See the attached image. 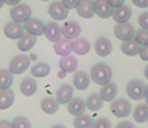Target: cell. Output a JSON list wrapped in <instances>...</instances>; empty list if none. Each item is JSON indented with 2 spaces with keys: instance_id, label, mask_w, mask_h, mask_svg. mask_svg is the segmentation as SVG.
<instances>
[{
  "instance_id": "obj_1",
  "label": "cell",
  "mask_w": 148,
  "mask_h": 128,
  "mask_svg": "<svg viewBox=\"0 0 148 128\" xmlns=\"http://www.w3.org/2000/svg\"><path fill=\"white\" fill-rule=\"evenodd\" d=\"M113 77V70L107 63L99 62L92 66L90 69V78L94 83L104 86L111 82Z\"/></svg>"
},
{
  "instance_id": "obj_2",
  "label": "cell",
  "mask_w": 148,
  "mask_h": 128,
  "mask_svg": "<svg viewBox=\"0 0 148 128\" xmlns=\"http://www.w3.org/2000/svg\"><path fill=\"white\" fill-rule=\"evenodd\" d=\"M31 8L29 5L24 3H19L17 5L13 6L10 9L9 15L12 21L16 22V23H25L26 21L31 18Z\"/></svg>"
},
{
  "instance_id": "obj_3",
  "label": "cell",
  "mask_w": 148,
  "mask_h": 128,
  "mask_svg": "<svg viewBox=\"0 0 148 128\" xmlns=\"http://www.w3.org/2000/svg\"><path fill=\"white\" fill-rule=\"evenodd\" d=\"M146 85L139 79H132L126 86V93L129 98L134 101H140L144 99Z\"/></svg>"
},
{
  "instance_id": "obj_4",
  "label": "cell",
  "mask_w": 148,
  "mask_h": 128,
  "mask_svg": "<svg viewBox=\"0 0 148 128\" xmlns=\"http://www.w3.org/2000/svg\"><path fill=\"white\" fill-rule=\"evenodd\" d=\"M110 109H111L112 114L115 117L125 118V117H128L131 114L132 106H131V103L128 99L118 98L111 102Z\"/></svg>"
},
{
  "instance_id": "obj_5",
  "label": "cell",
  "mask_w": 148,
  "mask_h": 128,
  "mask_svg": "<svg viewBox=\"0 0 148 128\" xmlns=\"http://www.w3.org/2000/svg\"><path fill=\"white\" fill-rule=\"evenodd\" d=\"M30 65V58L26 54H18L10 61L9 71L13 75L22 74L28 69Z\"/></svg>"
},
{
  "instance_id": "obj_6",
  "label": "cell",
  "mask_w": 148,
  "mask_h": 128,
  "mask_svg": "<svg viewBox=\"0 0 148 128\" xmlns=\"http://www.w3.org/2000/svg\"><path fill=\"white\" fill-rule=\"evenodd\" d=\"M47 12L55 21H64L69 16V9L64 7L62 1L51 2L49 6Z\"/></svg>"
},
{
  "instance_id": "obj_7",
  "label": "cell",
  "mask_w": 148,
  "mask_h": 128,
  "mask_svg": "<svg viewBox=\"0 0 148 128\" xmlns=\"http://www.w3.org/2000/svg\"><path fill=\"white\" fill-rule=\"evenodd\" d=\"M114 35L119 40L122 42L124 41H128L134 38L135 35V29L133 25L129 22L123 24H118L114 28Z\"/></svg>"
},
{
  "instance_id": "obj_8",
  "label": "cell",
  "mask_w": 148,
  "mask_h": 128,
  "mask_svg": "<svg viewBox=\"0 0 148 128\" xmlns=\"http://www.w3.org/2000/svg\"><path fill=\"white\" fill-rule=\"evenodd\" d=\"M24 30L35 37L41 36L45 32V24L38 18H30L23 25Z\"/></svg>"
},
{
  "instance_id": "obj_9",
  "label": "cell",
  "mask_w": 148,
  "mask_h": 128,
  "mask_svg": "<svg viewBox=\"0 0 148 128\" xmlns=\"http://www.w3.org/2000/svg\"><path fill=\"white\" fill-rule=\"evenodd\" d=\"M57 101L59 104H69L74 98V86L69 83H64L57 90Z\"/></svg>"
},
{
  "instance_id": "obj_10",
  "label": "cell",
  "mask_w": 148,
  "mask_h": 128,
  "mask_svg": "<svg viewBox=\"0 0 148 128\" xmlns=\"http://www.w3.org/2000/svg\"><path fill=\"white\" fill-rule=\"evenodd\" d=\"M60 28H62V36L68 40H74V39L76 40L82 32V27L76 21L66 22Z\"/></svg>"
},
{
  "instance_id": "obj_11",
  "label": "cell",
  "mask_w": 148,
  "mask_h": 128,
  "mask_svg": "<svg viewBox=\"0 0 148 128\" xmlns=\"http://www.w3.org/2000/svg\"><path fill=\"white\" fill-rule=\"evenodd\" d=\"M3 32L4 35H5L7 38L9 39H13V40H16L18 39L19 40L22 36L24 35V27L19 23H16L14 21H10L7 22L5 24L3 28Z\"/></svg>"
},
{
  "instance_id": "obj_12",
  "label": "cell",
  "mask_w": 148,
  "mask_h": 128,
  "mask_svg": "<svg viewBox=\"0 0 148 128\" xmlns=\"http://www.w3.org/2000/svg\"><path fill=\"white\" fill-rule=\"evenodd\" d=\"M95 14L102 19H108L112 17L114 13V8L110 5L108 0H95Z\"/></svg>"
},
{
  "instance_id": "obj_13",
  "label": "cell",
  "mask_w": 148,
  "mask_h": 128,
  "mask_svg": "<svg viewBox=\"0 0 148 128\" xmlns=\"http://www.w3.org/2000/svg\"><path fill=\"white\" fill-rule=\"evenodd\" d=\"M77 13L84 19H90L95 15V4L93 0H81L77 7Z\"/></svg>"
},
{
  "instance_id": "obj_14",
  "label": "cell",
  "mask_w": 148,
  "mask_h": 128,
  "mask_svg": "<svg viewBox=\"0 0 148 128\" xmlns=\"http://www.w3.org/2000/svg\"><path fill=\"white\" fill-rule=\"evenodd\" d=\"M112 42L107 37H99L95 42V51L100 57H107L112 52Z\"/></svg>"
},
{
  "instance_id": "obj_15",
  "label": "cell",
  "mask_w": 148,
  "mask_h": 128,
  "mask_svg": "<svg viewBox=\"0 0 148 128\" xmlns=\"http://www.w3.org/2000/svg\"><path fill=\"white\" fill-rule=\"evenodd\" d=\"M91 78L84 70H78L73 76V84L77 90H86L90 85Z\"/></svg>"
},
{
  "instance_id": "obj_16",
  "label": "cell",
  "mask_w": 148,
  "mask_h": 128,
  "mask_svg": "<svg viewBox=\"0 0 148 128\" xmlns=\"http://www.w3.org/2000/svg\"><path fill=\"white\" fill-rule=\"evenodd\" d=\"M86 109H87L86 102H85L84 99L81 98V97H75V98H73V100L68 104L69 113L75 117L84 115Z\"/></svg>"
},
{
  "instance_id": "obj_17",
  "label": "cell",
  "mask_w": 148,
  "mask_h": 128,
  "mask_svg": "<svg viewBox=\"0 0 148 128\" xmlns=\"http://www.w3.org/2000/svg\"><path fill=\"white\" fill-rule=\"evenodd\" d=\"M100 96L104 102H112L115 100L118 94V86L115 82H109L106 85L102 86L100 90Z\"/></svg>"
},
{
  "instance_id": "obj_18",
  "label": "cell",
  "mask_w": 148,
  "mask_h": 128,
  "mask_svg": "<svg viewBox=\"0 0 148 128\" xmlns=\"http://www.w3.org/2000/svg\"><path fill=\"white\" fill-rule=\"evenodd\" d=\"M132 17V10L128 5H122L120 7L114 9V13L112 15V18L114 21L118 24L127 23Z\"/></svg>"
},
{
  "instance_id": "obj_19",
  "label": "cell",
  "mask_w": 148,
  "mask_h": 128,
  "mask_svg": "<svg viewBox=\"0 0 148 128\" xmlns=\"http://www.w3.org/2000/svg\"><path fill=\"white\" fill-rule=\"evenodd\" d=\"M45 35L49 41L56 43L62 39L60 38L62 37V28L56 21H49L45 25Z\"/></svg>"
},
{
  "instance_id": "obj_20",
  "label": "cell",
  "mask_w": 148,
  "mask_h": 128,
  "mask_svg": "<svg viewBox=\"0 0 148 128\" xmlns=\"http://www.w3.org/2000/svg\"><path fill=\"white\" fill-rule=\"evenodd\" d=\"M20 92L24 96H32L35 94L37 90V82L33 77H25L20 82L19 86Z\"/></svg>"
},
{
  "instance_id": "obj_21",
  "label": "cell",
  "mask_w": 148,
  "mask_h": 128,
  "mask_svg": "<svg viewBox=\"0 0 148 128\" xmlns=\"http://www.w3.org/2000/svg\"><path fill=\"white\" fill-rule=\"evenodd\" d=\"M53 50L56 54L60 56H69L73 51V41L68 39H60L53 44Z\"/></svg>"
},
{
  "instance_id": "obj_22",
  "label": "cell",
  "mask_w": 148,
  "mask_h": 128,
  "mask_svg": "<svg viewBox=\"0 0 148 128\" xmlns=\"http://www.w3.org/2000/svg\"><path fill=\"white\" fill-rule=\"evenodd\" d=\"M40 108L45 113L49 115H53L59 111L60 104L57 101V99L53 97H45L40 101Z\"/></svg>"
},
{
  "instance_id": "obj_23",
  "label": "cell",
  "mask_w": 148,
  "mask_h": 128,
  "mask_svg": "<svg viewBox=\"0 0 148 128\" xmlns=\"http://www.w3.org/2000/svg\"><path fill=\"white\" fill-rule=\"evenodd\" d=\"M60 69L66 73H73L78 68V59L74 56H64L62 57L59 61Z\"/></svg>"
},
{
  "instance_id": "obj_24",
  "label": "cell",
  "mask_w": 148,
  "mask_h": 128,
  "mask_svg": "<svg viewBox=\"0 0 148 128\" xmlns=\"http://www.w3.org/2000/svg\"><path fill=\"white\" fill-rule=\"evenodd\" d=\"M91 50V43L87 38H77L73 41V51L77 55H86Z\"/></svg>"
},
{
  "instance_id": "obj_25",
  "label": "cell",
  "mask_w": 148,
  "mask_h": 128,
  "mask_svg": "<svg viewBox=\"0 0 148 128\" xmlns=\"http://www.w3.org/2000/svg\"><path fill=\"white\" fill-rule=\"evenodd\" d=\"M35 44H36V37L26 33L18 40L17 48L21 52H27L34 47Z\"/></svg>"
},
{
  "instance_id": "obj_26",
  "label": "cell",
  "mask_w": 148,
  "mask_h": 128,
  "mask_svg": "<svg viewBox=\"0 0 148 128\" xmlns=\"http://www.w3.org/2000/svg\"><path fill=\"white\" fill-rule=\"evenodd\" d=\"M85 102H86V107L89 109L90 111L96 112V111H99L100 109L102 108L104 101L102 100V98H101V96H100L99 93L94 92V93L90 94Z\"/></svg>"
},
{
  "instance_id": "obj_27",
  "label": "cell",
  "mask_w": 148,
  "mask_h": 128,
  "mask_svg": "<svg viewBox=\"0 0 148 128\" xmlns=\"http://www.w3.org/2000/svg\"><path fill=\"white\" fill-rule=\"evenodd\" d=\"M14 102V92L11 89L0 90V110L10 108Z\"/></svg>"
},
{
  "instance_id": "obj_28",
  "label": "cell",
  "mask_w": 148,
  "mask_h": 128,
  "mask_svg": "<svg viewBox=\"0 0 148 128\" xmlns=\"http://www.w3.org/2000/svg\"><path fill=\"white\" fill-rule=\"evenodd\" d=\"M139 50H140V45L134 39L124 41L121 44V51L127 56H135L139 54Z\"/></svg>"
},
{
  "instance_id": "obj_29",
  "label": "cell",
  "mask_w": 148,
  "mask_h": 128,
  "mask_svg": "<svg viewBox=\"0 0 148 128\" xmlns=\"http://www.w3.org/2000/svg\"><path fill=\"white\" fill-rule=\"evenodd\" d=\"M51 73V66L45 62H37L31 68V75L35 78H45Z\"/></svg>"
},
{
  "instance_id": "obj_30",
  "label": "cell",
  "mask_w": 148,
  "mask_h": 128,
  "mask_svg": "<svg viewBox=\"0 0 148 128\" xmlns=\"http://www.w3.org/2000/svg\"><path fill=\"white\" fill-rule=\"evenodd\" d=\"M133 118L137 123H144L148 120V106L145 103H140L135 107Z\"/></svg>"
},
{
  "instance_id": "obj_31",
  "label": "cell",
  "mask_w": 148,
  "mask_h": 128,
  "mask_svg": "<svg viewBox=\"0 0 148 128\" xmlns=\"http://www.w3.org/2000/svg\"><path fill=\"white\" fill-rule=\"evenodd\" d=\"M13 83V74L8 69H0V90L9 89Z\"/></svg>"
},
{
  "instance_id": "obj_32",
  "label": "cell",
  "mask_w": 148,
  "mask_h": 128,
  "mask_svg": "<svg viewBox=\"0 0 148 128\" xmlns=\"http://www.w3.org/2000/svg\"><path fill=\"white\" fill-rule=\"evenodd\" d=\"M73 124L75 128H93L94 120L90 115L84 114L76 117L73 121Z\"/></svg>"
},
{
  "instance_id": "obj_33",
  "label": "cell",
  "mask_w": 148,
  "mask_h": 128,
  "mask_svg": "<svg viewBox=\"0 0 148 128\" xmlns=\"http://www.w3.org/2000/svg\"><path fill=\"white\" fill-rule=\"evenodd\" d=\"M134 40L136 41L140 46L148 45V30L138 29L135 32Z\"/></svg>"
},
{
  "instance_id": "obj_34",
  "label": "cell",
  "mask_w": 148,
  "mask_h": 128,
  "mask_svg": "<svg viewBox=\"0 0 148 128\" xmlns=\"http://www.w3.org/2000/svg\"><path fill=\"white\" fill-rule=\"evenodd\" d=\"M11 123L13 128H32L29 120L24 116L14 117V119L12 120Z\"/></svg>"
},
{
  "instance_id": "obj_35",
  "label": "cell",
  "mask_w": 148,
  "mask_h": 128,
  "mask_svg": "<svg viewBox=\"0 0 148 128\" xmlns=\"http://www.w3.org/2000/svg\"><path fill=\"white\" fill-rule=\"evenodd\" d=\"M93 128H112V124L106 117H99L94 120Z\"/></svg>"
},
{
  "instance_id": "obj_36",
  "label": "cell",
  "mask_w": 148,
  "mask_h": 128,
  "mask_svg": "<svg viewBox=\"0 0 148 128\" xmlns=\"http://www.w3.org/2000/svg\"><path fill=\"white\" fill-rule=\"evenodd\" d=\"M138 24L141 29L148 30V12H142L138 17Z\"/></svg>"
},
{
  "instance_id": "obj_37",
  "label": "cell",
  "mask_w": 148,
  "mask_h": 128,
  "mask_svg": "<svg viewBox=\"0 0 148 128\" xmlns=\"http://www.w3.org/2000/svg\"><path fill=\"white\" fill-rule=\"evenodd\" d=\"M80 1L81 0H62V3L64 4V6L66 9L71 10V9H75V8L77 9Z\"/></svg>"
},
{
  "instance_id": "obj_38",
  "label": "cell",
  "mask_w": 148,
  "mask_h": 128,
  "mask_svg": "<svg viewBox=\"0 0 148 128\" xmlns=\"http://www.w3.org/2000/svg\"><path fill=\"white\" fill-rule=\"evenodd\" d=\"M139 56H140L141 60L148 61V45H145V46H140V50H139Z\"/></svg>"
},
{
  "instance_id": "obj_39",
  "label": "cell",
  "mask_w": 148,
  "mask_h": 128,
  "mask_svg": "<svg viewBox=\"0 0 148 128\" xmlns=\"http://www.w3.org/2000/svg\"><path fill=\"white\" fill-rule=\"evenodd\" d=\"M116 128H135V125L133 124L131 121L123 120V121H121V122L118 123Z\"/></svg>"
},
{
  "instance_id": "obj_40",
  "label": "cell",
  "mask_w": 148,
  "mask_h": 128,
  "mask_svg": "<svg viewBox=\"0 0 148 128\" xmlns=\"http://www.w3.org/2000/svg\"><path fill=\"white\" fill-rule=\"evenodd\" d=\"M133 4L139 8H147L148 7V0H132Z\"/></svg>"
},
{
  "instance_id": "obj_41",
  "label": "cell",
  "mask_w": 148,
  "mask_h": 128,
  "mask_svg": "<svg viewBox=\"0 0 148 128\" xmlns=\"http://www.w3.org/2000/svg\"><path fill=\"white\" fill-rule=\"evenodd\" d=\"M108 2H109L110 5H111L112 7L114 8V9H116V8H118V7H120V6L124 5L125 0H108Z\"/></svg>"
},
{
  "instance_id": "obj_42",
  "label": "cell",
  "mask_w": 148,
  "mask_h": 128,
  "mask_svg": "<svg viewBox=\"0 0 148 128\" xmlns=\"http://www.w3.org/2000/svg\"><path fill=\"white\" fill-rule=\"evenodd\" d=\"M0 128H13L12 127V123L5 119L0 120Z\"/></svg>"
},
{
  "instance_id": "obj_43",
  "label": "cell",
  "mask_w": 148,
  "mask_h": 128,
  "mask_svg": "<svg viewBox=\"0 0 148 128\" xmlns=\"http://www.w3.org/2000/svg\"><path fill=\"white\" fill-rule=\"evenodd\" d=\"M3 1H4V4H6V5H9V6H12V7H13V6L19 4L21 0H3Z\"/></svg>"
},
{
  "instance_id": "obj_44",
  "label": "cell",
  "mask_w": 148,
  "mask_h": 128,
  "mask_svg": "<svg viewBox=\"0 0 148 128\" xmlns=\"http://www.w3.org/2000/svg\"><path fill=\"white\" fill-rule=\"evenodd\" d=\"M66 74H68V73H66L64 71H62V70H60V71L58 72V77H59L60 79H64V78L66 77Z\"/></svg>"
},
{
  "instance_id": "obj_45",
  "label": "cell",
  "mask_w": 148,
  "mask_h": 128,
  "mask_svg": "<svg viewBox=\"0 0 148 128\" xmlns=\"http://www.w3.org/2000/svg\"><path fill=\"white\" fill-rule=\"evenodd\" d=\"M145 104L148 106V85H146V90H145Z\"/></svg>"
},
{
  "instance_id": "obj_46",
  "label": "cell",
  "mask_w": 148,
  "mask_h": 128,
  "mask_svg": "<svg viewBox=\"0 0 148 128\" xmlns=\"http://www.w3.org/2000/svg\"><path fill=\"white\" fill-rule=\"evenodd\" d=\"M51 128H66V127L62 124H55V125H53Z\"/></svg>"
},
{
  "instance_id": "obj_47",
  "label": "cell",
  "mask_w": 148,
  "mask_h": 128,
  "mask_svg": "<svg viewBox=\"0 0 148 128\" xmlns=\"http://www.w3.org/2000/svg\"><path fill=\"white\" fill-rule=\"evenodd\" d=\"M144 76H145V78L148 80V64H147V66L145 67V69H144Z\"/></svg>"
},
{
  "instance_id": "obj_48",
  "label": "cell",
  "mask_w": 148,
  "mask_h": 128,
  "mask_svg": "<svg viewBox=\"0 0 148 128\" xmlns=\"http://www.w3.org/2000/svg\"><path fill=\"white\" fill-rule=\"evenodd\" d=\"M4 6V1L3 0H0V9Z\"/></svg>"
},
{
  "instance_id": "obj_49",
  "label": "cell",
  "mask_w": 148,
  "mask_h": 128,
  "mask_svg": "<svg viewBox=\"0 0 148 128\" xmlns=\"http://www.w3.org/2000/svg\"><path fill=\"white\" fill-rule=\"evenodd\" d=\"M41 1H45V2H47V1H49V0H41Z\"/></svg>"
}]
</instances>
